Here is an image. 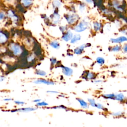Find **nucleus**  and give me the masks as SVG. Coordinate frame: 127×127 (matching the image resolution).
Here are the masks:
<instances>
[{"label":"nucleus","instance_id":"f257e3e1","mask_svg":"<svg viewBox=\"0 0 127 127\" xmlns=\"http://www.w3.org/2000/svg\"><path fill=\"white\" fill-rule=\"evenodd\" d=\"M8 49L15 56H18L21 55L23 52L22 48L19 44L15 43H11L8 45Z\"/></svg>","mask_w":127,"mask_h":127},{"label":"nucleus","instance_id":"f03ea898","mask_svg":"<svg viewBox=\"0 0 127 127\" xmlns=\"http://www.w3.org/2000/svg\"><path fill=\"white\" fill-rule=\"evenodd\" d=\"M88 27L89 23L85 21H82L74 27L73 30L76 32L80 33L86 30Z\"/></svg>","mask_w":127,"mask_h":127},{"label":"nucleus","instance_id":"7ed1b4c3","mask_svg":"<svg viewBox=\"0 0 127 127\" xmlns=\"http://www.w3.org/2000/svg\"><path fill=\"white\" fill-rule=\"evenodd\" d=\"M96 77V74L94 72H90L89 71H84L82 74V78L86 80L95 79Z\"/></svg>","mask_w":127,"mask_h":127},{"label":"nucleus","instance_id":"20e7f679","mask_svg":"<svg viewBox=\"0 0 127 127\" xmlns=\"http://www.w3.org/2000/svg\"><path fill=\"white\" fill-rule=\"evenodd\" d=\"M58 66L60 67L61 68H62V72L64 75L66 76H70L72 75L73 71L72 69H71V68L66 66H64L62 64H60Z\"/></svg>","mask_w":127,"mask_h":127},{"label":"nucleus","instance_id":"39448f33","mask_svg":"<svg viewBox=\"0 0 127 127\" xmlns=\"http://www.w3.org/2000/svg\"><path fill=\"white\" fill-rule=\"evenodd\" d=\"M90 46H91L90 43L84 44L82 45L79 46V47H76L75 49H74V50L73 51V52L76 55H81L83 53V51H84V50L85 48H87V47H90Z\"/></svg>","mask_w":127,"mask_h":127},{"label":"nucleus","instance_id":"423d86ee","mask_svg":"<svg viewBox=\"0 0 127 127\" xmlns=\"http://www.w3.org/2000/svg\"><path fill=\"white\" fill-rule=\"evenodd\" d=\"M73 33L70 30H66L65 32L63 33L62 39L65 42H68L70 41L73 36Z\"/></svg>","mask_w":127,"mask_h":127},{"label":"nucleus","instance_id":"0eeeda50","mask_svg":"<svg viewBox=\"0 0 127 127\" xmlns=\"http://www.w3.org/2000/svg\"><path fill=\"white\" fill-rule=\"evenodd\" d=\"M110 41L112 43L121 44L123 42H127V37L125 36H122L116 38H111Z\"/></svg>","mask_w":127,"mask_h":127},{"label":"nucleus","instance_id":"6e6552de","mask_svg":"<svg viewBox=\"0 0 127 127\" xmlns=\"http://www.w3.org/2000/svg\"><path fill=\"white\" fill-rule=\"evenodd\" d=\"M66 20L69 24H73L78 20V16L74 14H70L66 17Z\"/></svg>","mask_w":127,"mask_h":127},{"label":"nucleus","instance_id":"1a4fd4ad","mask_svg":"<svg viewBox=\"0 0 127 127\" xmlns=\"http://www.w3.org/2000/svg\"><path fill=\"white\" fill-rule=\"evenodd\" d=\"M9 34H6L5 32L0 30V44L5 43L8 39Z\"/></svg>","mask_w":127,"mask_h":127},{"label":"nucleus","instance_id":"9d476101","mask_svg":"<svg viewBox=\"0 0 127 127\" xmlns=\"http://www.w3.org/2000/svg\"><path fill=\"white\" fill-rule=\"evenodd\" d=\"M33 82L35 84H46V85H48L55 84L54 82L51 81V80H47L45 79H43V78L38 79L34 81Z\"/></svg>","mask_w":127,"mask_h":127},{"label":"nucleus","instance_id":"9b49d317","mask_svg":"<svg viewBox=\"0 0 127 127\" xmlns=\"http://www.w3.org/2000/svg\"><path fill=\"white\" fill-rule=\"evenodd\" d=\"M37 108H34V107H27V108H19L18 109L13 110H11V112H30L32 111H34L36 110H37Z\"/></svg>","mask_w":127,"mask_h":127},{"label":"nucleus","instance_id":"f8f14e48","mask_svg":"<svg viewBox=\"0 0 127 127\" xmlns=\"http://www.w3.org/2000/svg\"><path fill=\"white\" fill-rule=\"evenodd\" d=\"M81 37L80 34H75L73 35L72 38L70 41V42L71 44H75L76 42L79 41L81 40Z\"/></svg>","mask_w":127,"mask_h":127},{"label":"nucleus","instance_id":"ddd939ff","mask_svg":"<svg viewBox=\"0 0 127 127\" xmlns=\"http://www.w3.org/2000/svg\"><path fill=\"white\" fill-rule=\"evenodd\" d=\"M115 100H116L120 102H123L125 100V96L122 93H119L115 94Z\"/></svg>","mask_w":127,"mask_h":127},{"label":"nucleus","instance_id":"4468645a","mask_svg":"<svg viewBox=\"0 0 127 127\" xmlns=\"http://www.w3.org/2000/svg\"><path fill=\"white\" fill-rule=\"evenodd\" d=\"M76 100L79 102L81 108H82L83 109H87L88 108V104L86 101H85L84 100H83L82 99H80V98H77Z\"/></svg>","mask_w":127,"mask_h":127},{"label":"nucleus","instance_id":"2eb2a0df","mask_svg":"<svg viewBox=\"0 0 127 127\" xmlns=\"http://www.w3.org/2000/svg\"><path fill=\"white\" fill-rule=\"evenodd\" d=\"M50 45L54 49H59L60 48V44L57 40H53L50 43Z\"/></svg>","mask_w":127,"mask_h":127},{"label":"nucleus","instance_id":"dca6fc26","mask_svg":"<svg viewBox=\"0 0 127 127\" xmlns=\"http://www.w3.org/2000/svg\"><path fill=\"white\" fill-rule=\"evenodd\" d=\"M122 46L120 45H116L115 46H114L112 47H110V49H109V50L110 51L112 52H119L122 49Z\"/></svg>","mask_w":127,"mask_h":127},{"label":"nucleus","instance_id":"f3484780","mask_svg":"<svg viewBox=\"0 0 127 127\" xmlns=\"http://www.w3.org/2000/svg\"><path fill=\"white\" fill-rule=\"evenodd\" d=\"M52 19L53 20V22L54 24H56L59 23L60 19V16L58 14V13H54L52 17Z\"/></svg>","mask_w":127,"mask_h":127},{"label":"nucleus","instance_id":"a211bd4d","mask_svg":"<svg viewBox=\"0 0 127 127\" xmlns=\"http://www.w3.org/2000/svg\"><path fill=\"white\" fill-rule=\"evenodd\" d=\"M115 94L114 93H110V94H106L102 95V97L106 99H112L115 100Z\"/></svg>","mask_w":127,"mask_h":127},{"label":"nucleus","instance_id":"6ab92c4d","mask_svg":"<svg viewBox=\"0 0 127 127\" xmlns=\"http://www.w3.org/2000/svg\"><path fill=\"white\" fill-rule=\"evenodd\" d=\"M93 28L94 30L97 32L99 31L101 29V24L99 22L96 21L93 23Z\"/></svg>","mask_w":127,"mask_h":127},{"label":"nucleus","instance_id":"aec40b11","mask_svg":"<svg viewBox=\"0 0 127 127\" xmlns=\"http://www.w3.org/2000/svg\"><path fill=\"white\" fill-rule=\"evenodd\" d=\"M21 3L25 7H28L33 3L32 0H21Z\"/></svg>","mask_w":127,"mask_h":127},{"label":"nucleus","instance_id":"412c9836","mask_svg":"<svg viewBox=\"0 0 127 127\" xmlns=\"http://www.w3.org/2000/svg\"><path fill=\"white\" fill-rule=\"evenodd\" d=\"M96 61V63H97L98 64H99V65H103V64H105V59H104L103 58L100 57L97 58Z\"/></svg>","mask_w":127,"mask_h":127},{"label":"nucleus","instance_id":"4be33fe9","mask_svg":"<svg viewBox=\"0 0 127 127\" xmlns=\"http://www.w3.org/2000/svg\"><path fill=\"white\" fill-rule=\"evenodd\" d=\"M35 73L36 74L41 76H45L47 74V73L45 71L41 69H36L35 70Z\"/></svg>","mask_w":127,"mask_h":127},{"label":"nucleus","instance_id":"5701e85b","mask_svg":"<svg viewBox=\"0 0 127 127\" xmlns=\"http://www.w3.org/2000/svg\"><path fill=\"white\" fill-rule=\"evenodd\" d=\"M88 101L89 104V105L92 106V107L96 108V102L95 100L94 99H91V98H88Z\"/></svg>","mask_w":127,"mask_h":127},{"label":"nucleus","instance_id":"b1692460","mask_svg":"<svg viewBox=\"0 0 127 127\" xmlns=\"http://www.w3.org/2000/svg\"><path fill=\"white\" fill-rule=\"evenodd\" d=\"M36 105L37 106L41 107V106H47L48 105V103L45 101H40L38 103H36Z\"/></svg>","mask_w":127,"mask_h":127},{"label":"nucleus","instance_id":"393cba45","mask_svg":"<svg viewBox=\"0 0 127 127\" xmlns=\"http://www.w3.org/2000/svg\"><path fill=\"white\" fill-rule=\"evenodd\" d=\"M124 114V112H123L122 111H118V112H115V113H113L112 116L118 117L123 116Z\"/></svg>","mask_w":127,"mask_h":127},{"label":"nucleus","instance_id":"a878e982","mask_svg":"<svg viewBox=\"0 0 127 127\" xmlns=\"http://www.w3.org/2000/svg\"><path fill=\"white\" fill-rule=\"evenodd\" d=\"M27 62H32L35 61V57L33 55H30L28 56H27Z\"/></svg>","mask_w":127,"mask_h":127},{"label":"nucleus","instance_id":"bb28decb","mask_svg":"<svg viewBox=\"0 0 127 127\" xmlns=\"http://www.w3.org/2000/svg\"><path fill=\"white\" fill-rule=\"evenodd\" d=\"M96 108H97L99 109L102 110H105V108L103 106V105L102 104H101V103H96Z\"/></svg>","mask_w":127,"mask_h":127},{"label":"nucleus","instance_id":"cd10ccee","mask_svg":"<svg viewBox=\"0 0 127 127\" xmlns=\"http://www.w3.org/2000/svg\"><path fill=\"white\" fill-rule=\"evenodd\" d=\"M50 60L51 64L52 65H54L56 64L57 62V59L55 58L52 57V58H50Z\"/></svg>","mask_w":127,"mask_h":127},{"label":"nucleus","instance_id":"c85d7f7f","mask_svg":"<svg viewBox=\"0 0 127 127\" xmlns=\"http://www.w3.org/2000/svg\"><path fill=\"white\" fill-rule=\"evenodd\" d=\"M60 31L63 33H64V32H65L67 30L66 29V27L65 26H61L60 27Z\"/></svg>","mask_w":127,"mask_h":127},{"label":"nucleus","instance_id":"c756f323","mask_svg":"<svg viewBox=\"0 0 127 127\" xmlns=\"http://www.w3.org/2000/svg\"><path fill=\"white\" fill-rule=\"evenodd\" d=\"M61 4V3L58 0H55L54 1V5L55 6H59Z\"/></svg>","mask_w":127,"mask_h":127},{"label":"nucleus","instance_id":"7c9ffc66","mask_svg":"<svg viewBox=\"0 0 127 127\" xmlns=\"http://www.w3.org/2000/svg\"><path fill=\"white\" fill-rule=\"evenodd\" d=\"M5 17V14L3 12H0V21Z\"/></svg>","mask_w":127,"mask_h":127},{"label":"nucleus","instance_id":"2f4dec72","mask_svg":"<svg viewBox=\"0 0 127 127\" xmlns=\"http://www.w3.org/2000/svg\"><path fill=\"white\" fill-rule=\"evenodd\" d=\"M14 103L16 104H17V105H23L24 104V102H23V101H18V100H17V101H14Z\"/></svg>","mask_w":127,"mask_h":127},{"label":"nucleus","instance_id":"473e14b6","mask_svg":"<svg viewBox=\"0 0 127 127\" xmlns=\"http://www.w3.org/2000/svg\"><path fill=\"white\" fill-rule=\"evenodd\" d=\"M54 109H66V107L63 106V105H60V106H57V107H55L54 108H53Z\"/></svg>","mask_w":127,"mask_h":127},{"label":"nucleus","instance_id":"72a5a7b5","mask_svg":"<svg viewBox=\"0 0 127 127\" xmlns=\"http://www.w3.org/2000/svg\"><path fill=\"white\" fill-rule=\"evenodd\" d=\"M123 50L125 53H127V43L124 45V47H123Z\"/></svg>","mask_w":127,"mask_h":127},{"label":"nucleus","instance_id":"f704fd0d","mask_svg":"<svg viewBox=\"0 0 127 127\" xmlns=\"http://www.w3.org/2000/svg\"><path fill=\"white\" fill-rule=\"evenodd\" d=\"M48 93H58L59 92L58 91H52V90H49L47 91Z\"/></svg>","mask_w":127,"mask_h":127},{"label":"nucleus","instance_id":"c9c22d12","mask_svg":"<svg viewBox=\"0 0 127 127\" xmlns=\"http://www.w3.org/2000/svg\"><path fill=\"white\" fill-rule=\"evenodd\" d=\"M4 79H5V77L4 76L0 75V82L3 81L4 80Z\"/></svg>","mask_w":127,"mask_h":127},{"label":"nucleus","instance_id":"e433bc0d","mask_svg":"<svg viewBox=\"0 0 127 127\" xmlns=\"http://www.w3.org/2000/svg\"><path fill=\"white\" fill-rule=\"evenodd\" d=\"M41 101V99H37L34 100L33 101V102L36 103H38V102H40V101Z\"/></svg>","mask_w":127,"mask_h":127},{"label":"nucleus","instance_id":"4c0bfd02","mask_svg":"<svg viewBox=\"0 0 127 127\" xmlns=\"http://www.w3.org/2000/svg\"><path fill=\"white\" fill-rule=\"evenodd\" d=\"M85 1L88 3H92V0H84Z\"/></svg>","mask_w":127,"mask_h":127},{"label":"nucleus","instance_id":"58836bf2","mask_svg":"<svg viewBox=\"0 0 127 127\" xmlns=\"http://www.w3.org/2000/svg\"><path fill=\"white\" fill-rule=\"evenodd\" d=\"M12 100V99H11V98H5L3 99V100L5 101H11Z\"/></svg>","mask_w":127,"mask_h":127},{"label":"nucleus","instance_id":"ea45409f","mask_svg":"<svg viewBox=\"0 0 127 127\" xmlns=\"http://www.w3.org/2000/svg\"><path fill=\"white\" fill-rule=\"evenodd\" d=\"M94 82L95 83H100V82H102V80H96Z\"/></svg>","mask_w":127,"mask_h":127},{"label":"nucleus","instance_id":"a19ab883","mask_svg":"<svg viewBox=\"0 0 127 127\" xmlns=\"http://www.w3.org/2000/svg\"></svg>","mask_w":127,"mask_h":127}]
</instances>
